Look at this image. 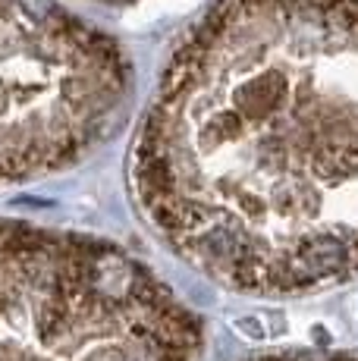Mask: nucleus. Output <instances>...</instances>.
<instances>
[{
  "label": "nucleus",
  "instance_id": "1",
  "mask_svg": "<svg viewBox=\"0 0 358 361\" xmlns=\"http://www.w3.org/2000/svg\"><path fill=\"white\" fill-rule=\"evenodd\" d=\"M148 226L249 295L358 274V0H217L132 148Z\"/></svg>",
  "mask_w": 358,
  "mask_h": 361
},
{
  "label": "nucleus",
  "instance_id": "2",
  "mask_svg": "<svg viewBox=\"0 0 358 361\" xmlns=\"http://www.w3.org/2000/svg\"><path fill=\"white\" fill-rule=\"evenodd\" d=\"M202 321L139 258L0 220V361H198Z\"/></svg>",
  "mask_w": 358,
  "mask_h": 361
},
{
  "label": "nucleus",
  "instance_id": "3",
  "mask_svg": "<svg viewBox=\"0 0 358 361\" xmlns=\"http://www.w3.org/2000/svg\"><path fill=\"white\" fill-rule=\"evenodd\" d=\"M129 63L57 0H0V183L51 176L107 135Z\"/></svg>",
  "mask_w": 358,
  "mask_h": 361
},
{
  "label": "nucleus",
  "instance_id": "4",
  "mask_svg": "<svg viewBox=\"0 0 358 361\" xmlns=\"http://www.w3.org/2000/svg\"><path fill=\"white\" fill-rule=\"evenodd\" d=\"M239 361H358V352L340 349H283V352H258Z\"/></svg>",
  "mask_w": 358,
  "mask_h": 361
},
{
  "label": "nucleus",
  "instance_id": "5",
  "mask_svg": "<svg viewBox=\"0 0 358 361\" xmlns=\"http://www.w3.org/2000/svg\"><path fill=\"white\" fill-rule=\"evenodd\" d=\"M110 4H116V0H110Z\"/></svg>",
  "mask_w": 358,
  "mask_h": 361
}]
</instances>
